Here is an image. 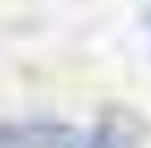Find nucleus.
<instances>
[{"label": "nucleus", "instance_id": "obj_1", "mask_svg": "<svg viewBox=\"0 0 151 148\" xmlns=\"http://www.w3.org/2000/svg\"><path fill=\"white\" fill-rule=\"evenodd\" d=\"M78 137L64 122L35 119L0 125V148H76Z\"/></svg>", "mask_w": 151, "mask_h": 148}, {"label": "nucleus", "instance_id": "obj_2", "mask_svg": "<svg viewBox=\"0 0 151 148\" xmlns=\"http://www.w3.org/2000/svg\"><path fill=\"white\" fill-rule=\"evenodd\" d=\"M139 139V122L128 111H111L96 125L87 148H134Z\"/></svg>", "mask_w": 151, "mask_h": 148}]
</instances>
